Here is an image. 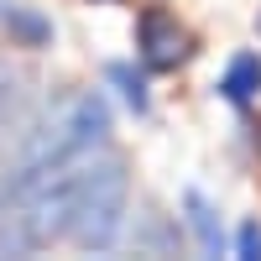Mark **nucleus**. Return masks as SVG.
<instances>
[{
  "mask_svg": "<svg viewBox=\"0 0 261 261\" xmlns=\"http://www.w3.org/2000/svg\"><path fill=\"white\" fill-rule=\"evenodd\" d=\"M94 6H99V0H94Z\"/></svg>",
  "mask_w": 261,
  "mask_h": 261,
  "instance_id": "nucleus-10",
  "label": "nucleus"
},
{
  "mask_svg": "<svg viewBox=\"0 0 261 261\" xmlns=\"http://www.w3.org/2000/svg\"><path fill=\"white\" fill-rule=\"evenodd\" d=\"M188 220H193V230H199L204 251H220V220H214V209H209L204 193H188Z\"/></svg>",
  "mask_w": 261,
  "mask_h": 261,
  "instance_id": "nucleus-7",
  "label": "nucleus"
},
{
  "mask_svg": "<svg viewBox=\"0 0 261 261\" xmlns=\"http://www.w3.org/2000/svg\"><path fill=\"white\" fill-rule=\"evenodd\" d=\"M256 89H261V58H256V53H241V58L230 63V73L220 79V94H225L230 105H251Z\"/></svg>",
  "mask_w": 261,
  "mask_h": 261,
  "instance_id": "nucleus-5",
  "label": "nucleus"
},
{
  "mask_svg": "<svg viewBox=\"0 0 261 261\" xmlns=\"http://www.w3.org/2000/svg\"><path fill=\"white\" fill-rule=\"evenodd\" d=\"M136 53H141V63H146V68L172 73V68H183V63H188L193 37H188V27H183V21L172 16V11L146 6V11H141V21H136Z\"/></svg>",
  "mask_w": 261,
  "mask_h": 261,
  "instance_id": "nucleus-3",
  "label": "nucleus"
},
{
  "mask_svg": "<svg viewBox=\"0 0 261 261\" xmlns=\"http://www.w3.org/2000/svg\"><path fill=\"white\" fill-rule=\"evenodd\" d=\"M110 84H120V94H125V105H130V110H146V105H151V99H146V84L130 73L125 63H115V68H110Z\"/></svg>",
  "mask_w": 261,
  "mask_h": 261,
  "instance_id": "nucleus-8",
  "label": "nucleus"
},
{
  "mask_svg": "<svg viewBox=\"0 0 261 261\" xmlns=\"http://www.w3.org/2000/svg\"><path fill=\"white\" fill-rule=\"evenodd\" d=\"M241 256L261 261V225H241Z\"/></svg>",
  "mask_w": 261,
  "mask_h": 261,
  "instance_id": "nucleus-9",
  "label": "nucleus"
},
{
  "mask_svg": "<svg viewBox=\"0 0 261 261\" xmlns=\"http://www.w3.org/2000/svg\"><path fill=\"white\" fill-rule=\"evenodd\" d=\"M0 21H6V32L21 37L27 47H42V42H47V21L32 16V11H21V6H0Z\"/></svg>",
  "mask_w": 261,
  "mask_h": 261,
  "instance_id": "nucleus-6",
  "label": "nucleus"
},
{
  "mask_svg": "<svg viewBox=\"0 0 261 261\" xmlns=\"http://www.w3.org/2000/svg\"><path fill=\"white\" fill-rule=\"evenodd\" d=\"M21 68H11L6 58H0V151H6L11 141V130L21 125V99H27V89H21Z\"/></svg>",
  "mask_w": 261,
  "mask_h": 261,
  "instance_id": "nucleus-4",
  "label": "nucleus"
},
{
  "mask_svg": "<svg viewBox=\"0 0 261 261\" xmlns=\"http://www.w3.org/2000/svg\"><path fill=\"white\" fill-rule=\"evenodd\" d=\"M125 199H130L125 157H120V151L94 146L89 157H84V167H79L68 241H73L79 251H105V246H115L120 220H125Z\"/></svg>",
  "mask_w": 261,
  "mask_h": 261,
  "instance_id": "nucleus-2",
  "label": "nucleus"
},
{
  "mask_svg": "<svg viewBox=\"0 0 261 261\" xmlns=\"http://www.w3.org/2000/svg\"><path fill=\"white\" fill-rule=\"evenodd\" d=\"M16 151L6 162V178H27V172L42 167H58V162H73L84 151H94L110 141V110H105L99 94H63L58 105H47L27 130H16Z\"/></svg>",
  "mask_w": 261,
  "mask_h": 261,
  "instance_id": "nucleus-1",
  "label": "nucleus"
}]
</instances>
